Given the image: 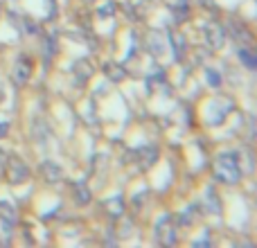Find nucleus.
<instances>
[{
    "instance_id": "nucleus-3",
    "label": "nucleus",
    "mask_w": 257,
    "mask_h": 248,
    "mask_svg": "<svg viewBox=\"0 0 257 248\" xmlns=\"http://www.w3.org/2000/svg\"><path fill=\"white\" fill-rule=\"evenodd\" d=\"M156 239L160 246H174L176 244V226L172 221V214H165L158 223H156Z\"/></svg>"
},
{
    "instance_id": "nucleus-17",
    "label": "nucleus",
    "mask_w": 257,
    "mask_h": 248,
    "mask_svg": "<svg viewBox=\"0 0 257 248\" xmlns=\"http://www.w3.org/2000/svg\"><path fill=\"white\" fill-rule=\"evenodd\" d=\"M0 99H3V90H0Z\"/></svg>"
},
{
    "instance_id": "nucleus-16",
    "label": "nucleus",
    "mask_w": 257,
    "mask_h": 248,
    "mask_svg": "<svg viewBox=\"0 0 257 248\" xmlns=\"http://www.w3.org/2000/svg\"><path fill=\"white\" fill-rule=\"evenodd\" d=\"M9 133V124L7 122H0V138H5Z\"/></svg>"
},
{
    "instance_id": "nucleus-10",
    "label": "nucleus",
    "mask_w": 257,
    "mask_h": 248,
    "mask_svg": "<svg viewBox=\"0 0 257 248\" xmlns=\"http://www.w3.org/2000/svg\"><path fill=\"white\" fill-rule=\"evenodd\" d=\"M237 57H239V61L244 63V68H248V70H255V68H257L255 52L250 48H246V45H241V48L237 50Z\"/></svg>"
},
{
    "instance_id": "nucleus-8",
    "label": "nucleus",
    "mask_w": 257,
    "mask_h": 248,
    "mask_svg": "<svg viewBox=\"0 0 257 248\" xmlns=\"http://www.w3.org/2000/svg\"><path fill=\"white\" fill-rule=\"evenodd\" d=\"M72 199H75L77 205H81V208H84V205L90 203V199H93V196H90V190L84 185V183H75V185H72Z\"/></svg>"
},
{
    "instance_id": "nucleus-5",
    "label": "nucleus",
    "mask_w": 257,
    "mask_h": 248,
    "mask_svg": "<svg viewBox=\"0 0 257 248\" xmlns=\"http://www.w3.org/2000/svg\"><path fill=\"white\" fill-rule=\"evenodd\" d=\"M203 36H205V43L210 45V50H221L223 43H226V30L217 23H208L203 25Z\"/></svg>"
},
{
    "instance_id": "nucleus-9",
    "label": "nucleus",
    "mask_w": 257,
    "mask_h": 248,
    "mask_svg": "<svg viewBox=\"0 0 257 248\" xmlns=\"http://www.w3.org/2000/svg\"><path fill=\"white\" fill-rule=\"evenodd\" d=\"M169 43L176 50V57L183 59V54H185V50H187V39L183 36V32H176V30L169 32Z\"/></svg>"
},
{
    "instance_id": "nucleus-13",
    "label": "nucleus",
    "mask_w": 257,
    "mask_h": 248,
    "mask_svg": "<svg viewBox=\"0 0 257 248\" xmlns=\"http://www.w3.org/2000/svg\"><path fill=\"white\" fill-rule=\"evenodd\" d=\"M43 48H45V61L50 63V61H52V57L57 54V36L50 34L48 39H45V45H43Z\"/></svg>"
},
{
    "instance_id": "nucleus-4",
    "label": "nucleus",
    "mask_w": 257,
    "mask_h": 248,
    "mask_svg": "<svg viewBox=\"0 0 257 248\" xmlns=\"http://www.w3.org/2000/svg\"><path fill=\"white\" fill-rule=\"evenodd\" d=\"M32 72H34V63H32L30 57H18L16 63H14L12 70V79L16 86H25L27 81L32 79Z\"/></svg>"
},
{
    "instance_id": "nucleus-12",
    "label": "nucleus",
    "mask_w": 257,
    "mask_h": 248,
    "mask_svg": "<svg viewBox=\"0 0 257 248\" xmlns=\"http://www.w3.org/2000/svg\"><path fill=\"white\" fill-rule=\"evenodd\" d=\"M106 210L111 217H122V212H124V199L122 196H117V199H111L106 201Z\"/></svg>"
},
{
    "instance_id": "nucleus-2",
    "label": "nucleus",
    "mask_w": 257,
    "mask_h": 248,
    "mask_svg": "<svg viewBox=\"0 0 257 248\" xmlns=\"http://www.w3.org/2000/svg\"><path fill=\"white\" fill-rule=\"evenodd\" d=\"M5 174H7V181L12 183V185H21V183H25L27 178H30V167H27L21 158L9 156V158L5 160Z\"/></svg>"
},
{
    "instance_id": "nucleus-7",
    "label": "nucleus",
    "mask_w": 257,
    "mask_h": 248,
    "mask_svg": "<svg viewBox=\"0 0 257 248\" xmlns=\"http://www.w3.org/2000/svg\"><path fill=\"white\" fill-rule=\"evenodd\" d=\"M136 160H142L140 169H149L151 165H156V160H158V149L156 147H145V149L136 151Z\"/></svg>"
},
{
    "instance_id": "nucleus-11",
    "label": "nucleus",
    "mask_w": 257,
    "mask_h": 248,
    "mask_svg": "<svg viewBox=\"0 0 257 248\" xmlns=\"http://www.w3.org/2000/svg\"><path fill=\"white\" fill-rule=\"evenodd\" d=\"M0 221L7 223V228H12L16 223V210H14L12 203L7 201H0Z\"/></svg>"
},
{
    "instance_id": "nucleus-1",
    "label": "nucleus",
    "mask_w": 257,
    "mask_h": 248,
    "mask_svg": "<svg viewBox=\"0 0 257 248\" xmlns=\"http://www.w3.org/2000/svg\"><path fill=\"white\" fill-rule=\"evenodd\" d=\"M214 176L217 181L226 183V185H235L241 181V169H239V158L232 151L219 154L217 163H214Z\"/></svg>"
},
{
    "instance_id": "nucleus-14",
    "label": "nucleus",
    "mask_w": 257,
    "mask_h": 248,
    "mask_svg": "<svg viewBox=\"0 0 257 248\" xmlns=\"http://www.w3.org/2000/svg\"><path fill=\"white\" fill-rule=\"evenodd\" d=\"M115 3H113V0H108V3H104L102 7L97 9V14H99V18H108V16H113V14H115Z\"/></svg>"
},
{
    "instance_id": "nucleus-15",
    "label": "nucleus",
    "mask_w": 257,
    "mask_h": 248,
    "mask_svg": "<svg viewBox=\"0 0 257 248\" xmlns=\"http://www.w3.org/2000/svg\"><path fill=\"white\" fill-rule=\"evenodd\" d=\"M205 79H208V84L210 86H221V75H219L217 70H212V68H205Z\"/></svg>"
},
{
    "instance_id": "nucleus-6",
    "label": "nucleus",
    "mask_w": 257,
    "mask_h": 248,
    "mask_svg": "<svg viewBox=\"0 0 257 248\" xmlns=\"http://www.w3.org/2000/svg\"><path fill=\"white\" fill-rule=\"evenodd\" d=\"M39 172H41V178H43L48 185H54V183H59L63 178L61 167H59L57 163H52V160H45V163L39 167Z\"/></svg>"
}]
</instances>
